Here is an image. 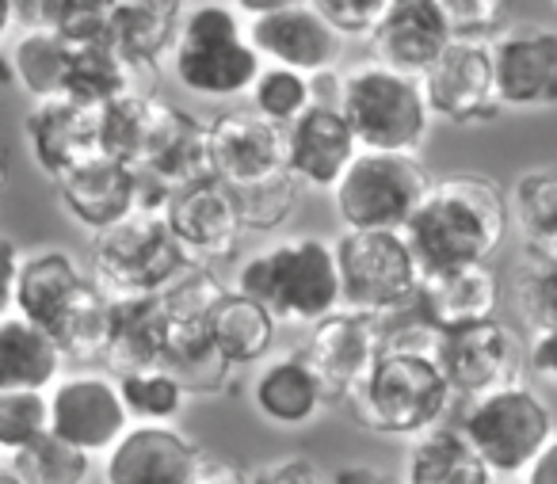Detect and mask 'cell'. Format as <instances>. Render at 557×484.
Here are the masks:
<instances>
[{"label":"cell","instance_id":"obj_1","mask_svg":"<svg viewBox=\"0 0 557 484\" xmlns=\"http://www.w3.org/2000/svg\"><path fill=\"white\" fill-rule=\"evenodd\" d=\"M511 229L508 195L485 176L458 172V176L432 179L424 202L405 225L412 256L420 271L470 268L488 263Z\"/></svg>","mask_w":557,"mask_h":484},{"label":"cell","instance_id":"obj_2","mask_svg":"<svg viewBox=\"0 0 557 484\" xmlns=\"http://www.w3.org/2000/svg\"><path fill=\"white\" fill-rule=\"evenodd\" d=\"M233 290L260 301L278 324L313 328L344 309L336 245L313 233L275 240L240 260Z\"/></svg>","mask_w":557,"mask_h":484},{"label":"cell","instance_id":"obj_3","mask_svg":"<svg viewBox=\"0 0 557 484\" xmlns=\"http://www.w3.org/2000/svg\"><path fill=\"white\" fill-rule=\"evenodd\" d=\"M351 420L382 438H420L455 420L458 397L432 351H386L348 400Z\"/></svg>","mask_w":557,"mask_h":484},{"label":"cell","instance_id":"obj_4","mask_svg":"<svg viewBox=\"0 0 557 484\" xmlns=\"http://www.w3.org/2000/svg\"><path fill=\"white\" fill-rule=\"evenodd\" d=\"M169 62L172 77L207 100H237L252 92L263 70V58L248 42V24H240V12L222 0L187 9Z\"/></svg>","mask_w":557,"mask_h":484},{"label":"cell","instance_id":"obj_5","mask_svg":"<svg viewBox=\"0 0 557 484\" xmlns=\"http://www.w3.org/2000/svg\"><path fill=\"white\" fill-rule=\"evenodd\" d=\"M336 108L344 111L359 149L371 153H412L428 141L432 111H428L420 77L397 73L382 62L351 65L341 77Z\"/></svg>","mask_w":557,"mask_h":484},{"label":"cell","instance_id":"obj_6","mask_svg":"<svg viewBox=\"0 0 557 484\" xmlns=\"http://www.w3.org/2000/svg\"><path fill=\"white\" fill-rule=\"evenodd\" d=\"M455 423L496 481H519L557 438L554 408L531 385L516 382L473 400H458Z\"/></svg>","mask_w":557,"mask_h":484},{"label":"cell","instance_id":"obj_7","mask_svg":"<svg viewBox=\"0 0 557 484\" xmlns=\"http://www.w3.org/2000/svg\"><path fill=\"white\" fill-rule=\"evenodd\" d=\"M191 263L195 260L169 229L164 214L138 210L108 233H96L88 275L111 301L153 298L169 290Z\"/></svg>","mask_w":557,"mask_h":484},{"label":"cell","instance_id":"obj_8","mask_svg":"<svg viewBox=\"0 0 557 484\" xmlns=\"http://www.w3.org/2000/svg\"><path fill=\"white\" fill-rule=\"evenodd\" d=\"M428 187H432V176L420 164V157L359 149L351 169L329 195L348 233H405Z\"/></svg>","mask_w":557,"mask_h":484},{"label":"cell","instance_id":"obj_9","mask_svg":"<svg viewBox=\"0 0 557 484\" xmlns=\"http://www.w3.org/2000/svg\"><path fill=\"white\" fill-rule=\"evenodd\" d=\"M341 263L344 309L367 317H389L409 309L424 283L405 233H348L333 240Z\"/></svg>","mask_w":557,"mask_h":484},{"label":"cell","instance_id":"obj_10","mask_svg":"<svg viewBox=\"0 0 557 484\" xmlns=\"http://www.w3.org/2000/svg\"><path fill=\"white\" fill-rule=\"evenodd\" d=\"M50 400V435L65 446L88 454V458H108L115 443L134 427L131 412L119 393V377L108 370H73L54 382L47 393Z\"/></svg>","mask_w":557,"mask_h":484},{"label":"cell","instance_id":"obj_11","mask_svg":"<svg viewBox=\"0 0 557 484\" xmlns=\"http://www.w3.org/2000/svg\"><path fill=\"white\" fill-rule=\"evenodd\" d=\"M435 362L455 397L473 400L504 389V385H516L527 370V351L516 332L493 317V321L470 324V328L440 332Z\"/></svg>","mask_w":557,"mask_h":484},{"label":"cell","instance_id":"obj_12","mask_svg":"<svg viewBox=\"0 0 557 484\" xmlns=\"http://www.w3.org/2000/svg\"><path fill=\"white\" fill-rule=\"evenodd\" d=\"M496 100L504 111H542L557 103V27L516 24L488 39Z\"/></svg>","mask_w":557,"mask_h":484},{"label":"cell","instance_id":"obj_13","mask_svg":"<svg viewBox=\"0 0 557 484\" xmlns=\"http://www.w3.org/2000/svg\"><path fill=\"white\" fill-rule=\"evenodd\" d=\"M424 100L432 119L455 126L488 123L500 115V100H496V77H493V54L488 42L481 39H455L432 70L420 77Z\"/></svg>","mask_w":557,"mask_h":484},{"label":"cell","instance_id":"obj_14","mask_svg":"<svg viewBox=\"0 0 557 484\" xmlns=\"http://www.w3.org/2000/svg\"><path fill=\"white\" fill-rule=\"evenodd\" d=\"M382 351H386L382 321L367 313H351V309H336L333 317L306 328L302 344V355L318 370L333 405H344L359 389V382L371 374Z\"/></svg>","mask_w":557,"mask_h":484},{"label":"cell","instance_id":"obj_15","mask_svg":"<svg viewBox=\"0 0 557 484\" xmlns=\"http://www.w3.org/2000/svg\"><path fill=\"white\" fill-rule=\"evenodd\" d=\"M191 119V111L138 85L100 111V149L131 169H146L187 131Z\"/></svg>","mask_w":557,"mask_h":484},{"label":"cell","instance_id":"obj_16","mask_svg":"<svg viewBox=\"0 0 557 484\" xmlns=\"http://www.w3.org/2000/svg\"><path fill=\"white\" fill-rule=\"evenodd\" d=\"M164 222L176 233V240L187 248L195 263H214L233 260L245 237V222L233 202V191L222 179H202V184L180 187L169 202H164Z\"/></svg>","mask_w":557,"mask_h":484},{"label":"cell","instance_id":"obj_17","mask_svg":"<svg viewBox=\"0 0 557 484\" xmlns=\"http://www.w3.org/2000/svg\"><path fill=\"white\" fill-rule=\"evenodd\" d=\"M248 42L268 65H283V70L306 73V77L333 73L344 50V39L310 0L295 4V9L248 20Z\"/></svg>","mask_w":557,"mask_h":484},{"label":"cell","instance_id":"obj_18","mask_svg":"<svg viewBox=\"0 0 557 484\" xmlns=\"http://www.w3.org/2000/svg\"><path fill=\"white\" fill-rule=\"evenodd\" d=\"M214 179L248 187L287 172V131L271 126L256 111H222L207 123Z\"/></svg>","mask_w":557,"mask_h":484},{"label":"cell","instance_id":"obj_19","mask_svg":"<svg viewBox=\"0 0 557 484\" xmlns=\"http://www.w3.org/2000/svg\"><path fill=\"white\" fill-rule=\"evenodd\" d=\"M202 446L184 427L134 423L103 458V484H191Z\"/></svg>","mask_w":557,"mask_h":484},{"label":"cell","instance_id":"obj_20","mask_svg":"<svg viewBox=\"0 0 557 484\" xmlns=\"http://www.w3.org/2000/svg\"><path fill=\"white\" fill-rule=\"evenodd\" d=\"M24 138L32 149V161L39 164L42 176L58 184L73 169L100 157V111L85 108L77 100H42L32 103L24 119Z\"/></svg>","mask_w":557,"mask_h":484},{"label":"cell","instance_id":"obj_21","mask_svg":"<svg viewBox=\"0 0 557 484\" xmlns=\"http://www.w3.org/2000/svg\"><path fill=\"white\" fill-rule=\"evenodd\" d=\"M248 400H252L256 415L263 423L283 431L313 427L321 420V412L333 405L318 370L302 355V347L271 355L268 362H260L252 374V385H248Z\"/></svg>","mask_w":557,"mask_h":484},{"label":"cell","instance_id":"obj_22","mask_svg":"<svg viewBox=\"0 0 557 484\" xmlns=\"http://www.w3.org/2000/svg\"><path fill=\"white\" fill-rule=\"evenodd\" d=\"M359 157V141L336 103H313L287 126V172L302 187L333 191Z\"/></svg>","mask_w":557,"mask_h":484},{"label":"cell","instance_id":"obj_23","mask_svg":"<svg viewBox=\"0 0 557 484\" xmlns=\"http://www.w3.org/2000/svg\"><path fill=\"white\" fill-rule=\"evenodd\" d=\"M54 187H58V199H62L65 214L77 225H85L88 233H108L111 225L126 222V218L141 210L138 172L108 153L92 157L88 164L73 169L70 176H62Z\"/></svg>","mask_w":557,"mask_h":484},{"label":"cell","instance_id":"obj_24","mask_svg":"<svg viewBox=\"0 0 557 484\" xmlns=\"http://www.w3.org/2000/svg\"><path fill=\"white\" fill-rule=\"evenodd\" d=\"M88 268L65 248H35L24 252L16 283V313L35 321L54 336L58 324L70 317V309L92 290Z\"/></svg>","mask_w":557,"mask_h":484},{"label":"cell","instance_id":"obj_25","mask_svg":"<svg viewBox=\"0 0 557 484\" xmlns=\"http://www.w3.org/2000/svg\"><path fill=\"white\" fill-rule=\"evenodd\" d=\"M450 42H455V35H450L435 0H394L382 16L379 32L371 35L374 62L409 73V77H424Z\"/></svg>","mask_w":557,"mask_h":484},{"label":"cell","instance_id":"obj_26","mask_svg":"<svg viewBox=\"0 0 557 484\" xmlns=\"http://www.w3.org/2000/svg\"><path fill=\"white\" fill-rule=\"evenodd\" d=\"M417 309L435 332H455L493 321L496 309H500V278L488 263L432 271L420 283Z\"/></svg>","mask_w":557,"mask_h":484},{"label":"cell","instance_id":"obj_27","mask_svg":"<svg viewBox=\"0 0 557 484\" xmlns=\"http://www.w3.org/2000/svg\"><path fill=\"white\" fill-rule=\"evenodd\" d=\"M184 16V0H119L111 9V47L134 73L157 70L172 54Z\"/></svg>","mask_w":557,"mask_h":484},{"label":"cell","instance_id":"obj_28","mask_svg":"<svg viewBox=\"0 0 557 484\" xmlns=\"http://www.w3.org/2000/svg\"><path fill=\"white\" fill-rule=\"evenodd\" d=\"M65 374V355L47 328L12 313L0 321V393H50Z\"/></svg>","mask_w":557,"mask_h":484},{"label":"cell","instance_id":"obj_29","mask_svg":"<svg viewBox=\"0 0 557 484\" xmlns=\"http://www.w3.org/2000/svg\"><path fill=\"white\" fill-rule=\"evenodd\" d=\"M164 339H169V313H164L161 294L153 298H119L111 301V332L103 367L108 374H126V370L161 367Z\"/></svg>","mask_w":557,"mask_h":484},{"label":"cell","instance_id":"obj_30","mask_svg":"<svg viewBox=\"0 0 557 484\" xmlns=\"http://www.w3.org/2000/svg\"><path fill=\"white\" fill-rule=\"evenodd\" d=\"M405 484H496L455 420L424 431L405 450Z\"/></svg>","mask_w":557,"mask_h":484},{"label":"cell","instance_id":"obj_31","mask_svg":"<svg viewBox=\"0 0 557 484\" xmlns=\"http://www.w3.org/2000/svg\"><path fill=\"white\" fill-rule=\"evenodd\" d=\"M207 332H210V344L218 347V355H222L233 370H245V367H260V362L271 359L278 321L260 301L245 298V294H237L230 286V294H225L214 313H210Z\"/></svg>","mask_w":557,"mask_h":484},{"label":"cell","instance_id":"obj_32","mask_svg":"<svg viewBox=\"0 0 557 484\" xmlns=\"http://www.w3.org/2000/svg\"><path fill=\"white\" fill-rule=\"evenodd\" d=\"M131 88H138V73L123 62V54L111 47V39L70 47V58H65V100L103 111L111 100H119Z\"/></svg>","mask_w":557,"mask_h":484},{"label":"cell","instance_id":"obj_33","mask_svg":"<svg viewBox=\"0 0 557 484\" xmlns=\"http://www.w3.org/2000/svg\"><path fill=\"white\" fill-rule=\"evenodd\" d=\"M65 58L70 47L62 35L50 27H27L9 50L12 88L32 96V103L65 96Z\"/></svg>","mask_w":557,"mask_h":484},{"label":"cell","instance_id":"obj_34","mask_svg":"<svg viewBox=\"0 0 557 484\" xmlns=\"http://www.w3.org/2000/svg\"><path fill=\"white\" fill-rule=\"evenodd\" d=\"M161 367H169L180 382L187 385V393H230L237 370L218 355V347L210 344L207 324H176L169 321V339H164V359Z\"/></svg>","mask_w":557,"mask_h":484},{"label":"cell","instance_id":"obj_35","mask_svg":"<svg viewBox=\"0 0 557 484\" xmlns=\"http://www.w3.org/2000/svg\"><path fill=\"white\" fill-rule=\"evenodd\" d=\"M508 207L527 248L557 256V169L523 172L511 187Z\"/></svg>","mask_w":557,"mask_h":484},{"label":"cell","instance_id":"obj_36","mask_svg":"<svg viewBox=\"0 0 557 484\" xmlns=\"http://www.w3.org/2000/svg\"><path fill=\"white\" fill-rule=\"evenodd\" d=\"M119 393H123V405L134 423H161V427H172L191 397L169 367L126 370L119 374Z\"/></svg>","mask_w":557,"mask_h":484},{"label":"cell","instance_id":"obj_37","mask_svg":"<svg viewBox=\"0 0 557 484\" xmlns=\"http://www.w3.org/2000/svg\"><path fill=\"white\" fill-rule=\"evenodd\" d=\"M511 301H516L519 321L534 336L557 328V256L527 248L511 275Z\"/></svg>","mask_w":557,"mask_h":484},{"label":"cell","instance_id":"obj_38","mask_svg":"<svg viewBox=\"0 0 557 484\" xmlns=\"http://www.w3.org/2000/svg\"><path fill=\"white\" fill-rule=\"evenodd\" d=\"M248 100H252L256 115L268 119L278 131H287L295 119H302L318 103V92H313V77H306V73L283 70V65H263Z\"/></svg>","mask_w":557,"mask_h":484},{"label":"cell","instance_id":"obj_39","mask_svg":"<svg viewBox=\"0 0 557 484\" xmlns=\"http://www.w3.org/2000/svg\"><path fill=\"white\" fill-rule=\"evenodd\" d=\"M230 191L240 210L245 233H275L295 214L302 184L290 172H278L271 179H260V184H248V187H230Z\"/></svg>","mask_w":557,"mask_h":484},{"label":"cell","instance_id":"obj_40","mask_svg":"<svg viewBox=\"0 0 557 484\" xmlns=\"http://www.w3.org/2000/svg\"><path fill=\"white\" fill-rule=\"evenodd\" d=\"M50 435L47 393H0V458H16Z\"/></svg>","mask_w":557,"mask_h":484},{"label":"cell","instance_id":"obj_41","mask_svg":"<svg viewBox=\"0 0 557 484\" xmlns=\"http://www.w3.org/2000/svg\"><path fill=\"white\" fill-rule=\"evenodd\" d=\"M230 294V286L207 268V263H191L169 290L161 294L164 313L176 324H207L210 313L218 309V301Z\"/></svg>","mask_w":557,"mask_h":484},{"label":"cell","instance_id":"obj_42","mask_svg":"<svg viewBox=\"0 0 557 484\" xmlns=\"http://www.w3.org/2000/svg\"><path fill=\"white\" fill-rule=\"evenodd\" d=\"M12 461L27 476V484H88V476H92V458L65 446L54 435L39 438V443L27 446Z\"/></svg>","mask_w":557,"mask_h":484},{"label":"cell","instance_id":"obj_43","mask_svg":"<svg viewBox=\"0 0 557 484\" xmlns=\"http://www.w3.org/2000/svg\"><path fill=\"white\" fill-rule=\"evenodd\" d=\"M435 4H440L455 39H481V42L500 35L504 12H508V0H435Z\"/></svg>","mask_w":557,"mask_h":484},{"label":"cell","instance_id":"obj_44","mask_svg":"<svg viewBox=\"0 0 557 484\" xmlns=\"http://www.w3.org/2000/svg\"><path fill=\"white\" fill-rule=\"evenodd\" d=\"M341 39H371L394 0H310Z\"/></svg>","mask_w":557,"mask_h":484},{"label":"cell","instance_id":"obj_45","mask_svg":"<svg viewBox=\"0 0 557 484\" xmlns=\"http://www.w3.org/2000/svg\"><path fill=\"white\" fill-rule=\"evenodd\" d=\"M248 484H333V469L306 458V454H287V458L248 469Z\"/></svg>","mask_w":557,"mask_h":484},{"label":"cell","instance_id":"obj_46","mask_svg":"<svg viewBox=\"0 0 557 484\" xmlns=\"http://www.w3.org/2000/svg\"><path fill=\"white\" fill-rule=\"evenodd\" d=\"M20 263H24V248H20L12 237H4V233H0V321L16 313Z\"/></svg>","mask_w":557,"mask_h":484},{"label":"cell","instance_id":"obj_47","mask_svg":"<svg viewBox=\"0 0 557 484\" xmlns=\"http://www.w3.org/2000/svg\"><path fill=\"white\" fill-rule=\"evenodd\" d=\"M527 370H531L539 382H546L557 389V328L531 336V347H527Z\"/></svg>","mask_w":557,"mask_h":484},{"label":"cell","instance_id":"obj_48","mask_svg":"<svg viewBox=\"0 0 557 484\" xmlns=\"http://www.w3.org/2000/svg\"><path fill=\"white\" fill-rule=\"evenodd\" d=\"M191 484H248V469L233 466V461H225V458H210V454H202Z\"/></svg>","mask_w":557,"mask_h":484},{"label":"cell","instance_id":"obj_49","mask_svg":"<svg viewBox=\"0 0 557 484\" xmlns=\"http://www.w3.org/2000/svg\"><path fill=\"white\" fill-rule=\"evenodd\" d=\"M333 484H405V481L379 466H341L333 469Z\"/></svg>","mask_w":557,"mask_h":484},{"label":"cell","instance_id":"obj_50","mask_svg":"<svg viewBox=\"0 0 557 484\" xmlns=\"http://www.w3.org/2000/svg\"><path fill=\"white\" fill-rule=\"evenodd\" d=\"M519 484H557V438L531 461V469L519 476Z\"/></svg>","mask_w":557,"mask_h":484},{"label":"cell","instance_id":"obj_51","mask_svg":"<svg viewBox=\"0 0 557 484\" xmlns=\"http://www.w3.org/2000/svg\"><path fill=\"white\" fill-rule=\"evenodd\" d=\"M233 9L240 16L256 20V16H268V12H283V9H295V4H306V0H230Z\"/></svg>","mask_w":557,"mask_h":484},{"label":"cell","instance_id":"obj_52","mask_svg":"<svg viewBox=\"0 0 557 484\" xmlns=\"http://www.w3.org/2000/svg\"><path fill=\"white\" fill-rule=\"evenodd\" d=\"M12 24H16V0H0V42L9 39Z\"/></svg>","mask_w":557,"mask_h":484},{"label":"cell","instance_id":"obj_53","mask_svg":"<svg viewBox=\"0 0 557 484\" xmlns=\"http://www.w3.org/2000/svg\"><path fill=\"white\" fill-rule=\"evenodd\" d=\"M0 484H27V476L20 473V466L12 458H0Z\"/></svg>","mask_w":557,"mask_h":484},{"label":"cell","instance_id":"obj_54","mask_svg":"<svg viewBox=\"0 0 557 484\" xmlns=\"http://www.w3.org/2000/svg\"><path fill=\"white\" fill-rule=\"evenodd\" d=\"M9 179H12V161H9V153L0 149V191L9 187Z\"/></svg>","mask_w":557,"mask_h":484},{"label":"cell","instance_id":"obj_55","mask_svg":"<svg viewBox=\"0 0 557 484\" xmlns=\"http://www.w3.org/2000/svg\"><path fill=\"white\" fill-rule=\"evenodd\" d=\"M496 484H500V481H496Z\"/></svg>","mask_w":557,"mask_h":484}]
</instances>
